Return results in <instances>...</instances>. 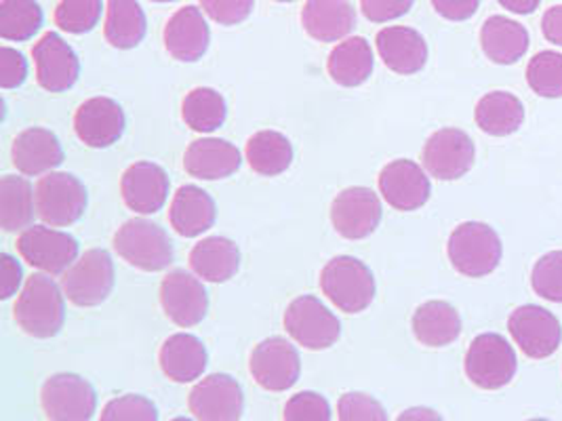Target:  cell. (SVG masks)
<instances>
[{
  "mask_svg": "<svg viewBox=\"0 0 562 421\" xmlns=\"http://www.w3.org/2000/svg\"><path fill=\"white\" fill-rule=\"evenodd\" d=\"M13 315L27 335L38 340L55 338L66 320L64 293L53 283L52 276L34 274L18 295Z\"/></svg>",
  "mask_w": 562,
  "mask_h": 421,
  "instance_id": "obj_1",
  "label": "cell"
},
{
  "mask_svg": "<svg viewBox=\"0 0 562 421\" xmlns=\"http://www.w3.org/2000/svg\"><path fill=\"white\" fill-rule=\"evenodd\" d=\"M321 289L337 310L358 315L364 312L375 297V276L357 258L339 255L323 268Z\"/></svg>",
  "mask_w": 562,
  "mask_h": 421,
  "instance_id": "obj_2",
  "label": "cell"
},
{
  "mask_svg": "<svg viewBox=\"0 0 562 421\" xmlns=\"http://www.w3.org/2000/svg\"><path fill=\"white\" fill-rule=\"evenodd\" d=\"M451 265L468 278H483L491 274L504 255L497 232L483 221H463L447 242Z\"/></svg>",
  "mask_w": 562,
  "mask_h": 421,
  "instance_id": "obj_3",
  "label": "cell"
},
{
  "mask_svg": "<svg viewBox=\"0 0 562 421\" xmlns=\"http://www.w3.org/2000/svg\"><path fill=\"white\" fill-rule=\"evenodd\" d=\"M114 251L128 265L144 272H160L173 263L169 235L148 219H128L114 235Z\"/></svg>",
  "mask_w": 562,
  "mask_h": 421,
  "instance_id": "obj_4",
  "label": "cell"
},
{
  "mask_svg": "<svg viewBox=\"0 0 562 421\" xmlns=\"http://www.w3.org/2000/svg\"><path fill=\"white\" fill-rule=\"evenodd\" d=\"M463 367L468 379L481 390H499L514 379L518 359L504 335L483 333L470 343Z\"/></svg>",
  "mask_w": 562,
  "mask_h": 421,
  "instance_id": "obj_5",
  "label": "cell"
},
{
  "mask_svg": "<svg viewBox=\"0 0 562 421\" xmlns=\"http://www.w3.org/2000/svg\"><path fill=\"white\" fill-rule=\"evenodd\" d=\"M114 289V262L108 251L89 249L61 274V291L78 308L103 304Z\"/></svg>",
  "mask_w": 562,
  "mask_h": 421,
  "instance_id": "obj_6",
  "label": "cell"
},
{
  "mask_svg": "<svg viewBox=\"0 0 562 421\" xmlns=\"http://www.w3.org/2000/svg\"><path fill=\"white\" fill-rule=\"evenodd\" d=\"M34 198L38 217L52 228L75 224L87 209V187L77 175L66 171H52L41 178Z\"/></svg>",
  "mask_w": 562,
  "mask_h": 421,
  "instance_id": "obj_7",
  "label": "cell"
},
{
  "mask_svg": "<svg viewBox=\"0 0 562 421\" xmlns=\"http://www.w3.org/2000/svg\"><path fill=\"white\" fill-rule=\"evenodd\" d=\"M286 333L307 350H327L341 335V322L337 316L314 295L293 299L284 310Z\"/></svg>",
  "mask_w": 562,
  "mask_h": 421,
  "instance_id": "obj_8",
  "label": "cell"
},
{
  "mask_svg": "<svg viewBox=\"0 0 562 421\" xmlns=\"http://www.w3.org/2000/svg\"><path fill=\"white\" fill-rule=\"evenodd\" d=\"M41 405L49 421H91L98 395L80 375L57 373L43 384Z\"/></svg>",
  "mask_w": 562,
  "mask_h": 421,
  "instance_id": "obj_9",
  "label": "cell"
},
{
  "mask_svg": "<svg viewBox=\"0 0 562 421\" xmlns=\"http://www.w3.org/2000/svg\"><path fill=\"white\" fill-rule=\"evenodd\" d=\"M24 262L47 276L66 274L78 260V240L49 226H30L18 238Z\"/></svg>",
  "mask_w": 562,
  "mask_h": 421,
  "instance_id": "obj_10",
  "label": "cell"
},
{
  "mask_svg": "<svg viewBox=\"0 0 562 421\" xmlns=\"http://www.w3.org/2000/svg\"><path fill=\"white\" fill-rule=\"evenodd\" d=\"M382 201L364 185H352L341 190L331 205L333 228L339 237L362 240L371 237L382 221Z\"/></svg>",
  "mask_w": 562,
  "mask_h": 421,
  "instance_id": "obj_11",
  "label": "cell"
},
{
  "mask_svg": "<svg viewBox=\"0 0 562 421\" xmlns=\"http://www.w3.org/2000/svg\"><path fill=\"white\" fill-rule=\"evenodd\" d=\"M249 371L263 390L286 392L297 384L302 373L300 352L282 338H268L254 348Z\"/></svg>",
  "mask_w": 562,
  "mask_h": 421,
  "instance_id": "obj_12",
  "label": "cell"
},
{
  "mask_svg": "<svg viewBox=\"0 0 562 421\" xmlns=\"http://www.w3.org/2000/svg\"><path fill=\"white\" fill-rule=\"evenodd\" d=\"M476 158L472 137L461 129H440L432 133L424 146V169L440 182H456L463 178Z\"/></svg>",
  "mask_w": 562,
  "mask_h": 421,
  "instance_id": "obj_13",
  "label": "cell"
},
{
  "mask_svg": "<svg viewBox=\"0 0 562 421\" xmlns=\"http://www.w3.org/2000/svg\"><path fill=\"white\" fill-rule=\"evenodd\" d=\"M508 329L516 345L537 361L552 356L562 342L559 318L536 304L516 308L508 318Z\"/></svg>",
  "mask_w": 562,
  "mask_h": 421,
  "instance_id": "obj_14",
  "label": "cell"
},
{
  "mask_svg": "<svg viewBox=\"0 0 562 421\" xmlns=\"http://www.w3.org/2000/svg\"><path fill=\"white\" fill-rule=\"evenodd\" d=\"M188 407L199 421H240L245 395L234 377L213 373L192 388Z\"/></svg>",
  "mask_w": 562,
  "mask_h": 421,
  "instance_id": "obj_15",
  "label": "cell"
},
{
  "mask_svg": "<svg viewBox=\"0 0 562 421\" xmlns=\"http://www.w3.org/2000/svg\"><path fill=\"white\" fill-rule=\"evenodd\" d=\"M378 184L385 203L396 210L422 209L432 194V184L426 171L407 158L387 162Z\"/></svg>",
  "mask_w": 562,
  "mask_h": 421,
  "instance_id": "obj_16",
  "label": "cell"
},
{
  "mask_svg": "<svg viewBox=\"0 0 562 421\" xmlns=\"http://www.w3.org/2000/svg\"><path fill=\"white\" fill-rule=\"evenodd\" d=\"M160 304L171 322L188 329L203 322L209 295L196 276L186 270H173L160 283Z\"/></svg>",
  "mask_w": 562,
  "mask_h": 421,
  "instance_id": "obj_17",
  "label": "cell"
},
{
  "mask_svg": "<svg viewBox=\"0 0 562 421\" xmlns=\"http://www.w3.org/2000/svg\"><path fill=\"white\" fill-rule=\"evenodd\" d=\"M36 80L45 91L64 93L77 84L80 61L75 49L55 32H47L32 49Z\"/></svg>",
  "mask_w": 562,
  "mask_h": 421,
  "instance_id": "obj_18",
  "label": "cell"
},
{
  "mask_svg": "<svg viewBox=\"0 0 562 421\" xmlns=\"http://www.w3.org/2000/svg\"><path fill=\"white\" fill-rule=\"evenodd\" d=\"M127 127L125 112L119 102L110 98H91L78 105L75 114V132L89 148L114 146Z\"/></svg>",
  "mask_w": 562,
  "mask_h": 421,
  "instance_id": "obj_19",
  "label": "cell"
},
{
  "mask_svg": "<svg viewBox=\"0 0 562 421\" xmlns=\"http://www.w3.org/2000/svg\"><path fill=\"white\" fill-rule=\"evenodd\" d=\"M121 194L128 209L139 215H153L162 209L169 198V178L165 169L154 162H133L123 173Z\"/></svg>",
  "mask_w": 562,
  "mask_h": 421,
  "instance_id": "obj_20",
  "label": "cell"
},
{
  "mask_svg": "<svg viewBox=\"0 0 562 421\" xmlns=\"http://www.w3.org/2000/svg\"><path fill=\"white\" fill-rule=\"evenodd\" d=\"M243 164L240 150L220 137H203L190 144L183 155V169L196 180H226Z\"/></svg>",
  "mask_w": 562,
  "mask_h": 421,
  "instance_id": "obj_21",
  "label": "cell"
},
{
  "mask_svg": "<svg viewBox=\"0 0 562 421\" xmlns=\"http://www.w3.org/2000/svg\"><path fill=\"white\" fill-rule=\"evenodd\" d=\"M162 38L165 49L173 59L192 64L199 61L209 49L211 30L201 9L183 7L167 22Z\"/></svg>",
  "mask_w": 562,
  "mask_h": 421,
  "instance_id": "obj_22",
  "label": "cell"
},
{
  "mask_svg": "<svg viewBox=\"0 0 562 421\" xmlns=\"http://www.w3.org/2000/svg\"><path fill=\"white\" fill-rule=\"evenodd\" d=\"M375 47L385 66L403 77L422 72L428 61V45L413 27L390 26L380 30Z\"/></svg>",
  "mask_w": 562,
  "mask_h": 421,
  "instance_id": "obj_23",
  "label": "cell"
},
{
  "mask_svg": "<svg viewBox=\"0 0 562 421\" xmlns=\"http://www.w3.org/2000/svg\"><path fill=\"white\" fill-rule=\"evenodd\" d=\"M11 158L20 173L27 178H36L52 173L55 167L64 162V148L55 133L32 127L13 139Z\"/></svg>",
  "mask_w": 562,
  "mask_h": 421,
  "instance_id": "obj_24",
  "label": "cell"
},
{
  "mask_svg": "<svg viewBox=\"0 0 562 421\" xmlns=\"http://www.w3.org/2000/svg\"><path fill=\"white\" fill-rule=\"evenodd\" d=\"M302 26L318 43H337L357 26V11L350 0H306Z\"/></svg>",
  "mask_w": 562,
  "mask_h": 421,
  "instance_id": "obj_25",
  "label": "cell"
},
{
  "mask_svg": "<svg viewBox=\"0 0 562 421\" xmlns=\"http://www.w3.org/2000/svg\"><path fill=\"white\" fill-rule=\"evenodd\" d=\"M215 217V201L199 185H181L169 207L171 228L183 238L201 237L213 228Z\"/></svg>",
  "mask_w": 562,
  "mask_h": 421,
  "instance_id": "obj_26",
  "label": "cell"
},
{
  "mask_svg": "<svg viewBox=\"0 0 562 421\" xmlns=\"http://www.w3.org/2000/svg\"><path fill=\"white\" fill-rule=\"evenodd\" d=\"M158 361H160L162 373L169 379L178 384H188L199 379L205 373L209 356H206L205 345L196 335L176 333L162 343Z\"/></svg>",
  "mask_w": 562,
  "mask_h": 421,
  "instance_id": "obj_27",
  "label": "cell"
},
{
  "mask_svg": "<svg viewBox=\"0 0 562 421\" xmlns=\"http://www.w3.org/2000/svg\"><path fill=\"white\" fill-rule=\"evenodd\" d=\"M531 45L527 27L506 15H493L481 27V47L493 64L510 66L527 53Z\"/></svg>",
  "mask_w": 562,
  "mask_h": 421,
  "instance_id": "obj_28",
  "label": "cell"
},
{
  "mask_svg": "<svg viewBox=\"0 0 562 421\" xmlns=\"http://www.w3.org/2000/svg\"><path fill=\"white\" fill-rule=\"evenodd\" d=\"M190 268L206 283H228L240 268V251L231 238H203L190 251Z\"/></svg>",
  "mask_w": 562,
  "mask_h": 421,
  "instance_id": "obj_29",
  "label": "cell"
},
{
  "mask_svg": "<svg viewBox=\"0 0 562 421\" xmlns=\"http://www.w3.org/2000/svg\"><path fill=\"white\" fill-rule=\"evenodd\" d=\"M411 327L415 340L422 345L445 348L461 335L460 312L447 301H426L415 310Z\"/></svg>",
  "mask_w": 562,
  "mask_h": 421,
  "instance_id": "obj_30",
  "label": "cell"
},
{
  "mask_svg": "<svg viewBox=\"0 0 562 421\" xmlns=\"http://www.w3.org/2000/svg\"><path fill=\"white\" fill-rule=\"evenodd\" d=\"M375 66L373 49L367 38L350 36L341 41L327 61V70L337 84L341 87H358L367 82Z\"/></svg>",
  "mask_w": 562,
  "mask_h": 421,
  "instance_id": "obj_31",
  "label": "cell"
},
{
  "mask_svg": "<svg viewBox=\"0 0 562 421\" xmlns=\"http://www.w3.org/2000/svg\"><path fill=\"white\" fill-rule=\"evenodd\" d=\"M146 13L137 0H108L103 36L114 49H133L146 36Z\"/></svg>",
  "mask_w": 562,
  "mask_h": 421,
  "instance_id": "obj_32",
  "label": "cell"
},
{
  "mask_svg": "<svg viewBox=\"0 0 562 421\" xmlns=\"http://www.w3.org/2000/svg\"><path fill=\"white\" fill-rule=\"evenodd\" d=\"M474 121L481 132L493 137H508L518 132L525 121V105L508 91H493L481 98L474 110Z\"/></svg>",
  "mask_w": 562,
  "mask_h": 421,
  "instance_id": "obj_33",
  "label": "cell"
},
{
  "mask_svg": "<svg viewBox=\"0 0 562 421\" xmlns=\"http://www.w3.org/2000/svg\"><path fill=\"white\" fill-rule=\"evenodd\" d=\"M245 155L257 175L277 178L291 167L293 146L282 133L259 132L249 137Z\"/></svg>",
  "mask_w": 562,
  "mask_h": 421,
  "instance_id": "obj_34",
  "label": "cell"
},
{
  "mask_svg": "<svg viewBox=\"0 0 562 421\" xmlns=\"http://www.w3.org/2000/svg\"><path fill=\"white\" fill-rule=\"evenodd\" d=\"M34 192L26 178L4 175L0 180V226L4 232L26 230L34 217Z\"/></svg>",
  "mask_w": 562,
  "mask_h": 421,
  "instance_id": "obj_35",
  "label": "cell"
},
{
  "mask_svg": "<svg viewBox=\"0 0 562 421\" xmlns=\"http://www.w3.org/2000/svg\"><path fill=\"white\" fill-rule=\"evenodd\" d=\"M226 116H228L226 100L215 89L196 87L183 98L181 118L192 132H215L226 123Z\"/></svg>",
  "mask_w": 562,
  "mask_h": 421,
  "instance_id": "obj_36",
  "label": "cell"
},
{
  "mask_svg": "<svg viewBox=\"0 0 562 421\" xmlns=\"http://www.w3.org/2000/svg\"><path fill=\"white\" fill-rule=\"evenodd\" d=\"M43 26V9L36 0H0V36L24 43Z\"/></svg>",
  "mask_w": 562,
  "mask_h": 421,
  "instance_id": "obj_37",
  "label": "cell"
},
{
  "mask_svg": "<svg viewBox=\"0 0 562 421\" xmlns=\"http://www.w3.org/2000/svg\"><path fill=\"white\" fill-rule=\"evenodd\" d=\"M527 82L539 98H562V53H537L527 66Z\"/></svg>",
  "mask_w": 562,
  "mask_h": 421,
  "instance_id": "obj_38",
  "label": "cell"
},
{
  "mask_svg": "<svg viewBox=\"0 0 562 421\" xmlns=\"http://www.w3.org/2000/svg\"><path fill=\"white\" fill-rule=\"evenodd\" d=\"M102 0H61L55 9V26L70 34L91 32L100 24Z\"/></svg>",
  "mask_w": 562,
  "mask_h": 421,
  "instance_id": "obj_39",
  "label": "cell"
},
{
  "mask_svg": "<svg viewBox=\"0 0 562 421\" xmlns=\"http://www.w3.org/2000/svg\"><path fill=\"white\" fill-rule=\"evenodd\" d=\"M531 287L539 297L562 304V251L541 255L531 272Z\"/></svg>",
  "mask_w": 562,
  "mask_h": 421,
  "instance_id": "obj_40",
  "label": "cell"
},
{
  "mask_svg": "<svg viewBox=\"0 0 562 421\" xmlns=\"http://www.w3.org/2000/svg\"><path fill=\"white\" fill-rule=\"evenodd\" d=\"M100 421H158V411L146 396H119L103 407Z\"/></svg>",
  "mask_w": 562,
  "mask_h": 421,
  "instance_id": "obj_41",
  "label": "cell"
},
{
  "mask_svg": "<svg viewBox=\"0 0 562 421\" xmlns=\"http://www.w3.org/2000/svg\"><path fill=\"white\" fill-rule=\"evenodd\" d=\"M284 421H331V407L325 396L300 392L284 405Z\"/></svg>",
  "mask_w": 562,
  "mask_h": 421,
  "instance_id": "obj_42",
  "label": "cell"
},
{
  "mask_svg": "<svg viewBox=\"0 0 562 421\" xmlns=\"http://www.w3.org/2000/svg\"><path fill=\"white\" fill-rule=\"evenodd\" d=\"M339 421H387V413L380 400L362 392H348L337 405Z\"/></svg>",
  "mask_w": 562,
  "mask_h": 421,
  "instance_id": "obj_43",
  "label": "cell"
},
{
  "mask_svg": "<svg viewBox=\"0 0 562 421\" xmlns=\"http://www.w3.org/2000/svg\"><path fill=\"white\" fill-rule=\"evenodd\" d=\"M256 0H201L206 15L220 26L243 24L254 13Z\"/></svg>",
  "mask_w": 562,
  "mask_h": 421,
  "instance_id": "obj_44",
  "label": "cell"
},
{
  "mask_svg": "<svg viewBox=\"0 0 562 421\" xmlns=\"http://www.w3.org/2000/svg\"><path fill=\"white\" fill-rule=\"evenodd\" d=\"M413 0H360V9L364 18L373 24H385L407 15Z\"/></svg>",
  "mask_w": 562,
  "mask_h": 421,
  "instance_id": "obj_45",
  "label": "cell"
},
{
  "mask_svg": "<svg viewBox=\"0 0 562 421\" xmlns=\"http://www.w3.org/2000/svg\"><path fill=\"white\" fill-rule=\"evenodd\" d=\"M27 77L26 57L18 49H0V84L2 89H18Z\"/></svg>",
  "mask_w": 562,
  "mask_h": 421,
  "instance_id": "obj_46",
  "label": "cell"
},
{
  "mask_svg": "<svg viewBox=\"0 0 562 421\" xmlns=\"http://www.w3.org/2000/svg\"><path fill=\"white\" fill-rule=\"evenodd\" d=\"M481 0H432L438 15L449 22H465L479 11Z\"/></svg>",
  "mask_w": 562,
  "mask_h": 421,
  "instance_id": "obj_47",
  "label": "cell"
},
{
  "mask_svg": "<svg viewBox=\"0 0 562 421\" xmlns=\"http://www.w3.org/2000/svg\"><path fill=\"white\" fill-rule=\"evenodd\" d=\"M0 270H2V278H0V297L2 299H9L11 295H15L20 285H22V278H24V272H22V265L18 263V260L9 253H2L0 255Z\"/></svg>",
  "mask_w": 562,
  "mask_h": 421,
  "instance_id": "obj_48",
  "label": "cell"
},
{
  "mask_svg": "<svg viewBox=\"0 0 562 421\" xmlns=\"http://www.w3.org/2000/svg\"><path fill=\"white\" fill-rule=\"evenodd\" d=\"M541 32H543L548 43L562 47V4L561 7H552L543 13Z\"/></svg>",
  "mask_w": 562,
  "mask_h": 421,
  "instance_id": "obj_49",
  "label": "cell"
},
{
  "mask_svg": "<svg viewBox=\"0 0 562 421\" xmlns=\"http://www.w3.org/2000/svg\"><path fill=\"white\" fill-rule=\"evenodd\" d=\"M396 421H442V418L436 413L435 409L413 407V409L403 411Z\"/></svg>",
  "mask_w": 562,
  "mask_h": 421,
  "instance_id": "obj_50",
  "label": "cell"
},
{
  "mask_svg": "<svg viewBox=\"0 0 562 421\" xmlns=\"http://www.w3.org/2000/svg\"><path fill=\"white\" fill-rule=\"evenodd\" d=\"M504 9H508L516 15H529L539 7V0H497Z\"/></svg>",
  "mask_w": 562,
  "mask_h": 421,
  "instance_id": "obj_51",
  "label": "cell"
},
{
  "mask_svg": "<svg viewBox=\"0 0 562 421\" xmlns=\"http://www.w3.org/2000/svg\"><path fill=\"white\" fill-rule=\"evenodd\" d=\"M171 421H194V420H190V418H176V420H171Z\"/></svg>",
  "mask_w": 562,
  "mask_h": 421,
  "instance_id": "obj_52",
  "label": "cell"
},
{
  "mask_svg": "<svg viewBox=\"0 0 562 421\" xmlns=\"http://www.w3.org/2000/svg\"><path fill=\"white\" fill-rule=\"evenodd\" d=\"M153 2H176V0H153Z\"/></svg>",
  "mask_w": 562,
  "mask_h": 421,
  "instance_id": "obj_53",
  "label": "cell"
},
{
  "mask_svg": "<svg viewBox=\"0 0 562 421\" xmlns=\"http://www.w3.org/2000/svg\"><path fill=\"white\" fill-rule=\"evenodd\" d=\"M277 2H293V0H277Z\"/></svg>",
  "mask_w": 562,
  "mask_h": 421,
  "instance_id": "obj_54",
  "label": "cell"
},
{
  "mask_svg": "<svg viewBox=\"0 0 562 421\" xmlns=\"http://www.w3.org/2000/svg\"><path fill=\"white\" fill-rule=\"evenodd\" d=\"M529 421H550V420H541V418H537V420H529Z\"/></svg>",
  "mask_w": 562,
  "mask_h": 421,
  "instance_id": "obj_55",
  "label": "cell"
}]
</instances>
